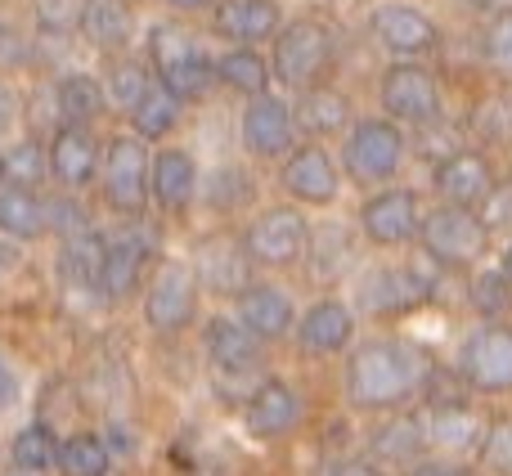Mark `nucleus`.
<instances>
[{
  "instance_id": "39448f33",
  "label": "nucleus",
  "mask_w": 512,
  "mask_h": 476,
  "mask_svg": "<svg viewBox=\"0 0 512 476\" xmlns=\"http://www.w3.org/2000/svg\"><path fill=\"white\" fill-rule=\"evenodd\" d=\"M149 176H153V162H149V149H144L140 135H117V140H108L104 194H108V203H113V212L140 216L144 198H149Z\"/></svg>"
},
{
  "instance_id": "8fccbe9b",
  "label": "nucleus",
  "mask_w": 512,
  "mask_h": 476,
  "mask_svg": "<svg viewBox=\"0 0 512 476\" xmlns=\"http://www.w3.org/2000/svg\"><path fill=\"white\" fill-rule=\"evenodd\" d=\"M27 59V41L14 32V27L0 23V68H18Z\"/></svg>"
},
{
  "instance_id": "1a4fd4ad",
  "label": "nucleus",
  "mask_w": 512,
  "mask_h": 476,
  "mask_svg": "<svg viewBox=\"0 0 512 476\" xmlns=\"http://www.w3.org/2000/svg\"><path fill=\"white\" fill-rule=\"evenodd\" d=\"M194 310H198V274L180 261L162 265L158 279L149 283V297H144L149 328L153 333H180V328L194 324Z\"/></svg>"
},
{
  "instance_id": "aec40b11",
  "label": "nucleus",
  "mask_w": 512,
  "mask_h": 476,
  "mask_svg": "<svg viewBox=\"0 0 512 476\" xmlns=\"http://www.w3.org/2000/svg\"><path fill=\"white\" fill-rule=\"evenodd\" d=\"M216 32L225 36V41L234 45H256V41H270V36H279V5L274 0H221L212 14Z\"/></svg>"
},
{
  "instance_id": "0eeeda50",
  "label": "nucleus",
  "mask_w": 512,
  "mask_h": 476,
  "mask_svg": "<svg viewBox=\"0 0 512 476\" xmlns=\"http://www.w3.org/2000/svg\"><path fill=\"white\" fill-rule=\"evenodd\" d=\"M382 108L396 122H414V126H432L441 117V86L423 63H396L382 77Z\"/></svg>"
},
{
  "instance_id": "a19ab883",
  "label": "nucleus",
  "mask_w": 512,
  "mask_h": 476,
  "mask_svg": "<svg viewBox=\"0 0 512 476\" xmlns=\"http://www.w3.org/2000/svg\"><path fill=\"white\" fill-rule=\"evenodd\" d=\"M149 90H153V81H149V68H144V63H135V59L113 63V72H108V95H113L117 108L135 113V104H140Z\"/></svg>"
},
{
  "instance_id": "bb28decb",
  "label": "nucleus",
  "mask_w": 512,
  "mask_h": 476,
  "mask_svg": "<svg viewBox=\"0 0 512 476\" xmlns=\"http://www.w3.org/2000/svg\"><path fill=\"white\" fill-rule=\"evenodd\" d=\"M45 230H50V207L36 198V189H18V185L0 189V234L32 243Z\"/></svg>"
},
{
  "instance_id": "13d9d810",
  "label": "nucleus",
  "mask_w": 512,
  "mask_h": 476,
  "mask_svg": "<svg viewBox=\"0 0 512 476\" xmlns=\"http://www.w3.org/2000/svg\"><path fill=\"white\" fill-rule=\"evenodd\" d=\"M504 274H508V279H512V247H508V252H504Z\"/></svg>"
},
{
  "instance_id": "6e6552de",
  "label": "nucleus",
  "mask_w": 512,
  "mask_h": 476,
  "mask_svg": "<svg viewBox=\"0 0 512 476\" xmlns=\"http://www.w3.org/2000/svg\"><path fill=\"white\" fill-rule=\"evenodd\" d=\"M243 243H248L256 265H297L310 247V225L292 207H270L248 225Z\"/></svg>"
},
{
  "instance_id": "7c9ffc66",
  "label": "nucleus",
  "mask_w": 512,
  "mask_h": 476,
  "mask_svg": "<svg viewBox=\"0 0 512 476\" xmlns=\"http://www.w3.org/2000/svg\"><path fill=\"white\" fill-rule=\"evenodd\" d=\"M54 108H59V122L90 126L99 117V108H104V90H99L95 77L72 72V77H63L59 90H54Z\"/></svg>"
},
{
  "instance_id": "6ab92c4d",
  "label": "nucleus",
  "mask_w": 512,
  "mask_h": 476,
  "mask_svg": "<svg viewBox=\"0 0 512 476\" xmlns=\"http://www.w3.org/2000/svg\"><path fill=\"white\" fill-rule=\"evenodd\" d=\"M490 189H495V176H490V162L481 158V153H468V149H454L450 158L436 162V194L445 198V203H481V198H490Z\"/></svg>"
},
{
  "instance_id": "2eb2a0df",
  "label": "nucleus",
  "mask_w": 512,
  "mask_h": 476,
  "mask_svg": "<svg viewBox=\"0 0 512 476\" xmlns=\"http://www.w3.org/2000/svg\"><path fill=\"white\" fill-rule=\"evenodd\" d=\"M243 418H248L252 436H261V441H279V436H288L292 427L301 423V400L283 378H265L261 387L252 391L248 414Z\"/></svg>"
},
{
  "instance_id": "09e8293b",
  "label": "nucleus",
  "mask_w": 512,
  "mask_h": 476,
  "mask_svg": "<svg viewBox=\"0 0 512 476\" xmlns=\"http://www.w3.org/2000/svg\"><path fill=\"white\" fill-rule=\"evenodd\" d=\"M486 225H490V230H504V225H512V185H495V189H490Z\"/></svg>"
},
{
  "instance_id": "37998d69",
  "label": "nucleus",
  "mask_w": 512,
  "mask_h": 476,
  "mask_svg": "<svg viewBox=\"0 0 512 476\" xmlns=\"http://www.w3.org/2000/svg\"><path fill=\"white\" fill-rule=\"evenodd\" d=\"M472 306L481 310V315H490V319H499L504 310L512 306V279L504 270H486V274H477L472 279Z\"/></svg>"
},
{
  "instance_id": "f03ea898",
  "label": "nucleus",
  "mask_w": 512,
  "mask_h": 476,
  "mask_svg": "<svg viewBox=\"0 0 512 476\" xmlns=\"http://www.w3.org/2000/svg\"><path fill=\"white\" fill-rule=\"evenodd\" d=\"M149 59L158 68L162 86L180 99V104H194L212 90L216 81V63L198 50V41L185 32V27H171V23H158L149 32Z\"/></svg>"
},
{
  "instance_id": "b1692460",
  "label": "nucleus",
  "mask_w": 512,
  "mask_h": 476,
  "mask_svg": "<svg viewBox=\"0 0 512 476\" xmlns=\"http://www.w3.org/2000/svg\"><path fill=\"white\" fill-rule=\"evenodd\" d=\"M104 252H108V243L95 230L68 234L63 238V252H59L63 283H72V288H81V292H99L104 288Z\"/></svg>"
},
{
  "instance_id": "2f4dec72",
  "label": "nucleus",
  "mask_w": 512,
  "mask_h": 476,
  "mask_svg": "<svg viewBox=\"0 0 512 476\" xmlns=\"http://www.w3.org/2000/svg\"><path fill=\"white\" fill-rule=\"evenodd\" d=\"M427 432H432V441L441 445V450H472V445L481 441V418L472 414L463 400H454V405H432Z\"/></svg>"
},
{
  "instance_id": "cd10ccee",
  "label": "nucleus",
  "mask_w": 512,
  "mask_h": 476,
  "mask_svg": "<svg viewBox=\"0 0 512 476\" xmlns=\"http://www.w3.org/2000/svg\"><path fill=\"white\" fill-rule=\"evenodd\" d=\"M81 32L95 50H122L131 41V9L126 0H90L81 14Z\"/></svg>"
},
{
  "instance_id": "dca6fc26",
  "label": "nucleus",
  "mask_w": 512,
  "mask_h": 476,
  "mask_svg": "<svg viewBox=\"0 0 512 476\" xmlns=\"http://www.w3.org/2000/svg\"><path fill=\"white\" fill-rule=\"evenodd\" d=\"M99 171V144L86 126H72L63 122L54 131V144H50V176L59 180L63 189H86Z\"/></svg>"
},
{
  "instance_id": "c85d7f7f",
  "label": "nucleus",
  "mask_w": 512,
  "mask_h": 476,
  "mask_svg": "<svg viewBox=\"0 0 512 476\" xmlns=\"http://www.w3.org/2000/svg\"><path fill=\"white\" fill-rule=\"evenodd\" d=\"M292 117H297V126L306 135H337V131H346V122H351V104H346L337 90L315 86L301 95V104Z\"/></svg>"
},
{
  "instance_id": "de8ad7c7",
  "label": "nucleus",
  "mask_w": 512,
  "mask_h": 476,
  "mask_svg": "<svg viewBox=\"0 0 512 476\" xmlns=\"http://www.w3.org/2000/svg\"><path fill=\"white\" fill-rule=\"evenodd\" d=\"M423 391H427V400H432V405H454V400H463V382L454 378V373L436 369V364H432V373H427Z\"/></svg>"
},
{
  "instance_id": "e433bc0d",
  "label": "nucleus",
  "mask_w": 512,
  "mask_h": 476,
  "mask_svg": "<svg viewBox=\"0 0 512 476\" xmlns=\"http://www.w3.org/2000/svg\"><path fill=\"white\" fill-rule=\"evenodd\" d=\"M176 117H180V99L171 95L167 86H153L149 95L135 104L131 122H135V135H140V140H162V135H171Z\"/></svg>"
},
{
  "instance_id": "4be33fe9",
  "label": "nucleus",
  "mask_w": 512,
  "mask_h": 476,
  "mask_svg": "<svg viewBox=\"0 0 512 476\" xmlns=\"http://www.w3.org/2000/svg\"><path fill=\"white\" fill-rule=\"evenodd\" d=\"M149 189L158 198L162 212H185L198 194V167L185 149H162L153 158V176H149Z\"/></svg>"
},
{
  "instance_id": "c9c22d12",
  "label": "nucleus",
  "mask_w": 512,
  "mask_h": 476,
  "mask_svg": "<svg viewBox=\"0 0 512 476\" xmlns=\"http://www.w3.org/2000/svg\"><path fill=\"white\" fill-rule=\"evenodd\" d=\"M59 472L63 476H104L108 472V441L95 432H77L59 445Z\"/></svg>"
},
{
  "instance_id": "473e14b6",
  "label": "nucleus",
  "mask_w": 512,
  "mask_h": 476,
  "mask_svg": "<svg viewBox=\"0 0 512 476\" xmlns=\"http://www.w3.org/2000/svg\"><path fill=\"white\" fill-rule=\"evenodd\" d=\"M216 81H225V86L239 90V95H265L270 68H265V59L252 50V45H234L230 54L216 59Z\"/></svg>"
},
{
  "instance_id": "864d4df0",
  "label": "nucleus",
  "mask_w": 512,
  "mask_h": 476,
  "mask_svg": "<svg viewBox=\"0 0 512 476\" xmlns=\"http://www.w3.org/2000/svg\"><path fill=\"white\" fill-rule=\"evenodd\" d=\"M9 126H14V95H9V90L0 86V140H5Z\"/></svg>"
},
{
  "instance_id": "9d476101",
  "label": "nucleus",
  "mask_w": 512,
  "mask_h": 476,
  "mask_svg": "<svg viewBox=\"0 0 512 476\" xmlns=\"http://www.w3.org/2000/svg\"><path fill=\"white\" fill-rule=\"evenodd\" d=\"M463 382L486 396H508L512 391V328L486 324L463 346Z\"/></svg>"
},
{
  "instance_id": "49530a36",
  "label": "nucleus",
  "mask_w": 512,
  "mask_h": 476,
  "mask_svg": "<svg viewBox=\"0 0 512 476\" xmlns=\"http://www.w3.org/2000/svg\"><path fill=\"white\" fill-rule=\"evenodd\" d=\"M45 207H50V230H59L63 238L90 230V216L81 212V203H72V198H54V203H45Z\"/></svg>"
},
{
  "instance_id": "c03bdc74",
  "label": "nucleus",
  "mask_w": 512,
  "mask_h": 476,
  "mask_svg": "<svg viewBox=\"0 0 512 476\" xmlns=\"http://www.w3.org/2000/svg\"><path fill=\"white\" fill-rule=\"evenodd\" d=\"M481 454L499 476H512V423H495L481 436Z\"/></svg>"
},
{
  "instance_id": "f3484780",
  "label": "nucleus",
  "mask_w": 512,
  "mask_h": 476,
  "mask_svg": "<svg viewBox=\"0 0 512 476\" xmlns=\"http://www.w3.org/2000/svg\"><path fill=\"white\" fill-rule=\"evenodd\" d=\"M283 189L301 203H333L337 198V167L319 144H301V149L288 153L283 162Z\"/></svg>"
},
{
  "instance_id": "4c0bfd02",
  "label": "nucleus",
  "mask_w": 512,
  "mask_h": 476,
  "mask_svg": "<svg viewBox=\"0 0 512 476\" xmlns=\"http://www.w3.org/2000/svg\"><path fill=\"white\" fill-rule=\"evenodd\" d=\"M472 135L481 144H512V90H495L472 108Z\"/></svg>"
},
{
  "instance_id": "412c9836",
  "label": "nucleus",
  "mask_w": 512,
  "mask_h": 476,
  "mask_svg": "<svg viewBox=\"0 0 512 476\" xmlns=\"http://www.w3.org/2000/svg\"><path fill=\"white\" fill-rule=\"evenodd\" d=\"M355 333V319L342 301H315L297 324V346L306 355H337Z\"/></svg>"
},
{
  "instance_id": "ddd939ff",
  "label": "nucleus",
  "mask_w": 512,
  "mask_h": 476,
  "mask_svg": "<svg viewBox=\"0 0 512 476\" xmlns=\"http://www.w3.org/2000/svg\"><path fill=\"white\" fill-rule=\"evenodd\" d=\"M364 310L369 315H409L414 306H423L432 297V283L423 274L405 270V265H387V270H373L364 283Z\"/></svg>"
},
{
  "instance_id": "58836bf2",
  "label": "nucleus",
  "mask_w": 512,
  "mask_h": 476,
  "mask_svg": "<svg viewBox=\"0 0 512 476\" xmlns=\"http://www.w3.org/2000/svg\"><path fill=\"white\" fill-rule=\"evenodd\" d=\"M256 198V185L248 171L239 167H221L207 176V207H216V212H239V207H248Z\"/></svg>"
},
{
  "instance_id": "5fc2aeb1",
  "label": "nucleus",
  "mask_w": 512,
  "mask_h": 476,
  "mask_svg": "<svg viewBox=\"0 0 512 476\" xmlns=\"http://www.w3.org/2000/svg\"><path fill=\"white\" fill-rule=\"evenodd\" d=\"M14 265H18V252H14L9 243H0V279H5V274L14 270Z\"/></svg>"
},
{
  "instance_id": "a878e982",
  "label": "nucleus",
  "mask_w": 512,
  "mask_h": 476,
  "mask_svg": "<svg viewBox=\"0 0 512 476\" xmlns=\"http://www.w3.org/2000/svg\"><path fill=\"white\" fill-rule=\"evenodd\" d=\"M239 319L252 328L256 337H283L292 328V297L279 288H243L239 292Z\"/></svg>"
},
{
  "instance_id": "7ed1b4c3",
  "label": "nucleus",
  "mask_w": 512,
  "mask_h": 476,
  "mask_svg": "<svg viewBox=\"0 0 512 476\" xmlns=\"http://www.w3.org/2000/svg\"><path fill=\"white\" fill-rule=\"evenodd\" d=\"M418 234H423L427 256L441 261V265H450V270H463V265L481 261L486 247H490V225L463 203L436 207L432 216H423Z\"/></svg>"
},
{
  "instance_id": "a211bd4d",
  "label": "nucleus",
  "mask_w": 512,
  "mask_h": 476,
  "mask_svg": "<svg viewBox=\"0 0 512 476\" xmlns=\"http://www.w3.org/2000/svg\"><path fill=\"white\" fill-rule=\"evenodd\" d=\"M369 27L391 54H427L436 45V23L414 5H378Z\"/></svg>"
},
{
  "instance_id": "bf43d9fd",
  "label": "nucleus",
  "mask_w": 512,
  "mask_h": 476,
  "mask_svg": "<svg viewBox=\"0 0 512 476\" xmlns=\"http://www.w3.org/2000/svg\"><path fill=\"white\" fill-rule=\"evenodd\" d=\"M14 476H41V472H27V468H14Z\"/></svg>"
},
{
  "instance_id": "f8f14e48",
  "label": "nucleus",
  "mask_w": 512,
  "mask_h": 476,
  "mask_svg": "<svg viewBox=\"0 0 512 476\" xmlns=\"http://www.w3.org/2000/svg\"><path fill=\"white\" fill-rule=\"evenodd\" d=\"M292 135H297L292 108L274 95H252L248 113H243V144H248L256 158H283V153H292Z\"/></svg>"
},
{
  "instance_id": "4d7b16f0",
  "label": "nucleus",
  "mask_w": 512,
  "mask_h": 476,
  "mask_svg": "<svg viewBox=\"0 0 512 476\" xmlns=\"http://www.w3.org/2000/svg\"><path fill=\"white\" fill-rule=\"evenodd\" d=\"M167 5H176V9H203L207 0H167Z\"/></svg>"
},
{
  "instance_id": "72a5a7b5",
  "label": "nucleus",
  "mask_w": 512,
  "mask_h": 476,
  "mask_svg": "<svg viewBox=\"0 0 512 476\" xmlns=\"http://www.w3.org/2000/svg\"><path fill=\"white\" fill-rule=\"evenodd\" d=\"M369 450L378 454L382 463H409V468H414V459L423 454V427H418L414 418H387V427L373 432Z\"/></svg>"
},
{
  "instance_id": "20e7f679",
  "label": "nucleus",
  "mask_w": 512,
  "mask_h": 476,
  "mask_svg": "<svg viewBox=\"0 0 512 476\" xmlns=\"http://www.w3.org/2000/svg\"><path fill=\"white\" fill-rule=\"evenodd\" d=\"M333 63V32L315 18H297L274 36V72L288 86H315Z\"/></svg>"
},
{
  "instance_id": "79ce46f5",
  "label": "nucleus",
  "mask_w": 512,
  "mask_h": 476,
  "mask_svg": "<svg viewBox=\"0 0 512 476\" xmlns=\"http://www.w3.org/2000/svg\"><path fill=\"white\" fill-rule=\"evenodd\" d=\"M90 0H32V14H36V27L50 36H63L72 27H81V14H86Z\"/></svg>"
},
{
  "instance_id": "9b49d317",
  "label": "nucleus",
  "mask_w": 512,
  "mask_h": 476,
  "mask_svg": "<svg viewBox=\"0 0 512 476\" xmlns=\"http://www.w3.org/2000/svg\"><path fill=\"white\" fill-rule=\"evenodd\" d=\"M360 225H364V234L382 247L409 243V238L418 234V225H423L418 221V194L414 189H382V194H373L369 203H364Z\"/></svg>"
},
{
  "instance_id": "3c124183",
  "label": "nucleus",
  "mask_w": 512,
  "mask_h": 476,
  "mask_svg": "<svg viewBox=\"0 0 512 476\" xmlns=\"http://www.w3.org/2000/svg\"><path fill=\"white\" fill-rule=\"evenodd\" d=\"M405 476H472L468 468H445V463H414Z\"/></svg>"
},
{
  "instance_id": "4468645a",
  "label": "nucleus",
  "mask_w": 512,
  "mask_h": 476,
  "mask_svg": "<svg viewBox=\"0 0 512 476\" xmlns=\"http://www.w3.org/2000/svg\"><path fill=\"white\" fill-rule=\"evenodd\" d=\"M248 265H252V252L243 238L234 234H216L207 238L203 247H198V283H207L212 292H234L239 297L243 288H248Z\"/></svg>"
},
{
  "instance_id": "c756f323",
  "label": "nucleus",
  "mask_w": 512,
  "mask_h": 476,
  "mask_svg": "<svg viewBox=\"0 0 512 476\" xmlns=\"http://www.w3.org/2000/svg\"><path fill=\"white\" fill-rule=\"evenodd\" d=\"M310 279H342L346 270H351V234L342 230V225H319L315 234H310Z\"/></svg>"
},
{
  "instance_id": "603ef678",
  "label": "nucleus",
  "mask_w": 512,
  "mask_h": 476,
  "mask_svg": "<svg viewBox=\"0 0 512 476\" xmlns=\"http://www.w3.org/2000/svg\"><path fill=\"white\" fill-rule=\"evenodd\" d=\"M328 476H382L373 463H364V459H346V463H337Z\"/></svg>"
},
{
  "instance_id": "a18cd8bd",
  "label": "nucleus",
  "mask_w": 512,
  "mask_h": 476,
  "mask_svg": "<svg viewBox=\"0 0 512 476\" xmlns=\"http://www.w3.org/2000/svg\"><path fill=\"white\" fill-rule=\"evenodd\" d=\"M486 59L495 63V68L512 72V14H499L495 23H490V32H486Z\"/></svg>"
},
{
  "instance_id": "423d86ee",
  "label": "nucleus",
  "mask_w": 512,
  "mask_h": 476,
  "mask_svg": "<svg viewBox=\"0 0 512 476\" xmlns=\"http://www.w3.org/2000/svg\"><path fill=\"white\" fill-rule=\"evenodd\" d=\"M405 162V135H400L396 122L387 117H369L351 131L346 140V171L360 185H378V180H391Z\"/></svg>"
},
{
  "instance_id": "393cba45",
  "label": "nucleus",
  "mask_w": 512,
  "mask_h": 476,
  "mask_svg": "<svg viewBox=\"0 0 512 476\" xmlns=\"http://www.w3.org/2000/svg\"><path fill=\"white\" fill-rule=\"evenodd\" d=\"M207 355H212L216 369L243 373L256 364L261 346H256V333L243 319H212V324H207Z\"/></svg>"
},
{
  "instance_id": "f704fd0d",
  "label": "nucleus",
  "mask_w": 512,
  "mask_h": 476,
  "mask_svg": "<svg viewBox=\"0 0 512 476\" xmlns=\"http://www.w3.org/2000/svg\"><path fill=\"white\" fill-rule=\"evenodd\" d=\"M50 176V149H41L36 140H18L14 149L0 153V180L18 189H36Z\"/></svg>"
},
{
  "instance_id": "ea45409f",
  "label": "nucleus",
  "mask_w": 512,
  "mask_h": 476,
  "mask_svg": "<svg viewBox=\"0 0 512 476\" xmlns=\"http://www.w3.org/2000/svg\"><path fill=\"white\" fill-rule=\"evenodd\" d=\"M59 463V441L45 423H32L14 436V468H27V472H45Z\"/></svg>"
},
{
  "instance_id": "f257e3e1",
  "label": "nucleus",
  "mask_w": 512,
  "mask_h": 476,
  "mask_svg": "<svg viewBox=\"0 0 512 476\" xmlns=\"http://www.w3.org/2000/svg\"><path fill=\"white\" fill-rule=\"evenodd\" d=\"M432 373V355L405 337H373L346 364V400L355 409H396L418 396Z\"/></svg>"
},
{
  "instance_id": "5701e85b",
  "label": "nucleus",
  "mask_w": 512,
  "mask_h": 476,
  "mask_svg": "<svg viewBox=\"0 0 512 476\" xmlns=\"http://www.w3.org/2000/svg\"><path fill=\"white\" fill-rule=\"evenodd\" d=\"M149 234L144 230H126L117 238H108V252H104V297L122 301L126 292L135 288V279H140L144 261H149Z\"/></svg>"
},
{
  "instance_id": "6e6d98bb",
  "label": "nucleus",
  "mask_w": 512,
  "mask_h": 476,
  "mask_svg": "<svg viewBox=\"0 0 512 476\" xmlns=\"http://www.w3.org/2000/svg\"><path fill=\"white\" fill-rule=\"evenodd\" d=\"M9 396H14V382H9V373L5 369H0V405H5V400Z\"/></svg>"
}]
</instances>
